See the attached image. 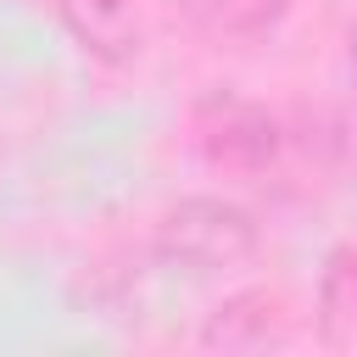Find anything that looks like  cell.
<instances>
[{
  "mask_svg": "<svg viewBox=\"0 0 357 357\" xmlns=\"http://www.w3.org/2000/svg\"><path fill=\"white\" fill-rule=\"evenodd\" d=\"M173 245H195L206 262H218V257L245 251V245H251V229H245L240 212L206 201V206H184V212L173 218Z\"/></svg>",
  "mask_w": 357,
  "mask_h": 357,
  "instance_id": "cell-1",
  "label": "cell"
},
{
  "mask_svg": "<svg viewBox=\"0 0 357 357\" xmlns=\"http://www.w3.org/2000/svg\"><path fill=\"white\" fill-rule=\"evenodd\" d=\"M61 11L73 22V33L89 50H100V56H123L134 45V11H128V0H61Z\"/></svg>",
  "mask_w": 357,
  "mask_h": 357,
  "instance_id": "cell-2",
  "label": "cell"
},
{
  "mask_svg": "<svg viewBox=\"0 0 357 357\" xmlns=\"http://www.w3.org/2000/svg\"><path fill=\"white\" fill-rule=\"evenodd\" d=\"M195 17L212 33H262L279 17V0H195Z\"/></svg>",
  "mask_w": 357,
  "mask_h": 357,
  "instance_id": "cell-3",
  "label": "cell"
},
{
  "mask_svg": "<svg viewBox=\"0 0 357 357\" xmlns=\"http://www.w3.org/2000/svg\"><path fill=\"white\" fill-rule=\"evenodd\" d=\"M351 73H357V33H351Z\"/></svg>",
  "mask_w": 357,
  "mask_h": 357,
  "instance_id": "cell-4",
  "label": "cell"
}]
</instances>
